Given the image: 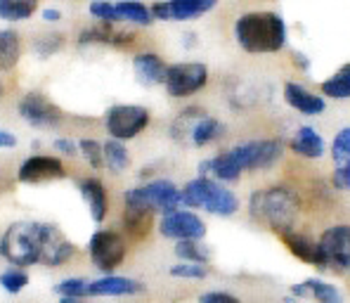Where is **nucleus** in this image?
Segmentation results:
<instances>
[{"label":"nucleus","instance_id":"obj_8","mask_svg":"<svg viewBox=\"0 0 350 303\" xmlns=\"http://www.w3.org/2000/svg\"><path fill=\"white\" fill-rule=\"evenodd\" d=\"M88 256L100 273L114 275V270L128 256V242L116 230H97L88 239Z\"/></svg>","mask_w":350,"mask_h":303},{"label":"nucleus","instance_id":"obj_32","mask_svg":"<svg viewBox=\"0 0 350 303\" xmlns=\"http://www.w3.org/2000/svg\"><path fill=\"white\" fill-rule=\"evenodd\" d=\"M175 256L183 263H197V265H208L211 261V249L202 242H178L175 244Z\"/></svg>","mask_w":350,"mask_h":303},{"label":"nucleus","instance_id":"obj_7","mask_svg":"<svg viewBox=\"0 0 350 303\" xmlns=\"http://www.w3.org/2000/svg\"><path fill=\"white\" fill-rule=\"evenodd\" d=\"M230 154L241 171H267L272 168L284 154V145L277 137H258V140H246L230 147Z\"/></svg>","mask_w":350,"mask_h":303},{"label":"nucleus","instance_id":"obj_36","mask_svg":"<svg viewBox=\"0 0 350 303\" xmlns=\"http://www.w3.org/2000/svg\"><path fill=\"white\" fill-rule=\"evenodd\" d=\"M0 287L8 294H22L29 287V275L22 268H10L5 273H0Z\"/></svg>","mask_w":350,"mask_h":303},{"label":"nucleus","instance_id":"obj_28","mask_svg":"<svg viewBox=\"0 0 350 303\" xmlns=\"http://www.w3.org/2000/svg\"><path fill=\"white\" fill-rule=\"evenodd\" d=\"M320 95L324 100H350V62L322 81Z\"/></svg>","mask_w":350,"mask_h":303},{"label":"nucleus","instance_id":"obj_17","mask_svg":"<svg viewBox=\"0 0 350 303\" xmlns=\"http://www.w3.org/2000/svg\"><path fill=\"white\" fill-rule=\"evenodd\" d=\"M282 95H284L286 105L303 116H320L327 111V100L322 95H317V92L308 90L301 83H293V81L284 83V92Z\"/></svg>","mask_w":350,"mask_h":303},{"label":"nucleus","instance_id":"obj_22","mask_svg":"<svg viewBox=\"0 0 350 303\" xmlns=\"http://www.w3.org/2000/svg\"><path fill=\"white\" fill-rule=\"evenodd\" d=\"M81 197L88 204V211H90V218L95 223H102L109 213V194H107V187L100 178H83L79 183Z\"/></svg>","mask_w":350,"mask_h":303},{"label":"nucleus","instance_id":"obj_31","mask_svg":"<svg viewBox=\"0 0 350 303\" xmlns=\"http://www.w3.org/2000/svg\"><path fill=\"white\" fill-rule=\"evenodd\" d=\"M102 147H105V166L109 168L111 173H123L128 166H131V154H128L126 145L118 140H107L102 142Z\"/></svg>","mask_w":350,"mask_h":303},{"label":"nucleus","instance_id":"obj_11","mask_svg":"<svg viewBox=\"0 0 350 303\" xmlns=\"http://www.w3.org/2000/svg\"><path fill=\"white\" fill-rule=\"evenodd\" d=\"M159 233L166 239L178 242H202L206 237V223L199 213L194 211H175L168 215H161L159 220Z\"/></svg>","mask_w":350,"mask_h":303},{"label":"nucleus","instance_id":"obj_4","mask_svg":"<svg viewBox=\"0 0 350 303\" xmlns=\"http://www.w3.org/2000/svg\"><path fill=\"white\" fill-rule=\"evenodd\" d=\"M180 192H183V207L187 209H202V211L220 215V218H230L239 211V197L232 189L211 181V178H192L183 185Z\"/></svg>","mask_w":350,"mask_h":303},{"label":"nucleus","instance_id":"obj_40","mask_svg":"<svg viewBox=\"0 0 350 303\" xmlns=\"http://www.w3.org/2000/svg\"><path fill=\"white\" fill-rule=\"evenodd\" d=\"M332 185L336 189L350 192V163H346V166L334 168V171H332Z\"/></svg>","mask_w":350,"mask_h":303},{"label":"nucleus","instance_id":"obj_45","mask_svg":"<svg viewBox=\"0 0 350 303\" xmlns=\"http://www.w3.org/2000/svg\"><path fill=\"white\" fill-rule=\"evenodd\" d=\"M40 17H43L45 22L55 24V22H59V19H62V12H59L57 8H45L43 12H40Z\"/></svg>","mask_w":350,"mask_h":303},{"label":"nucleus","instance_id":"obj_30","mask_svg":"<svg viewBox=\"0 0 350 303\" xmlns=\"http://www.w3.org/2000/svg\"><path fill=\"white\" fill-rule=\"evenodd\" d=\"M36 10H38L36 0H0V19L5 22H24L33 17Z\"/></svg>","mask_w":350,"mask_h":303},{"label":"nucleus","instance_id":"obj_33","mask_svg":"<svg viewBox=\"0 0 350 303\" xmlns=\"http://www.w3.org/2000/svg\"><path fill=\"white\" fill-rule=\"evenodd\" d=\"M55 291L62 299H88L90 296V280H85V277H66L55 287Z\"/></svg>","mask_w":350,"mask_h":303},{"label":"nucleus","instance_id":"obj_21","mask_svg":"<svg viewBox=\"0 0 350 303\" xmlns=\"http://www.w3.org/2000/svg\"><path fill=\"white\" fill-rule=\"evenodd\" d=\"M166 62L161 60V55L157 53H137L133 57V71H135L137 81L142 85H163L166 83V74H168Z\"/></svg>","mask_w":350,"mask_h":303},{"label":"nucleus","instance_id":"obj_23","mask_svg":"<svg viewBox=\"0 0 350 303\" xmlns=\"http://www.w3.org/2000/svg\"><path fill=\"white\" fill-rule=\"evenodd\" d=\"M289 150L301 159H322L327 154V145H324V137L315 131L312 126H301L293 137L289 140Z\"/></svg>","mask_w":350,"mask_h":303},{"label":"nucleus","instance_id":"obj_24","mask_svg":"<svg viewBox=\"0 0 350 303\" xmlns=\"http://www.w3.org/2000/svg\"><path fill=\"white\" fill-rule=\"evenodd\" d=\"M123 228L126 233L131 235L133 239H145L149 233H152V225H154V211L149 209L140 207V204H131V202H123Z\"/></svg>","mask_w":350,"mask_h":303},{"label":"nucleus","instance_id":"obj_1","mask_svg":"<svg viewBox=\"0 0 350 303\" xmlns=\"http://www.w3.org/2000/svg\"><path fill=\"white\" fill-rule=\"evenodd\" d=\"M286 22L280 12L272 10H254L237 17L234 40L249 55H275L286 45Z\"/></svg>","mask_w":350,"mask_h":303},{"label":"nucleus","instance_id":"obj_2","mask_svg":"<svg viewBox=\"0 0 350 303\" xmlns=\"http://www.w3.org/2000/svg\"><path fill=\"white\" fill-rule=\"evenodd\" d=\"M301 213V197L296 189L286 185H270L251 192L249 197V215L262 228L277 233V237L296 230V218Z\"/></svg>","mask_w":350,"mask_h":303},{"label":"nucleus","instance_id":"obj_27","mask_svg":"<svg viewBox=\"0 0 350 303\" xmlns=\"http://www.w3.org/2000/svg\"><path fill=\"white\" fill-rule=\"evenodd\" d=\"M22 60V38L17 31L0 29V71H12Z\"/></svg>","mask_w":350,"mask_h":303},{"label":"nucleus","instance_id":"obj_20","mask_svg":"<svg viewBox=\"0 0 350 303\" xmlns=\"http://www.w3.org/2000/svg\"><path fill=\"white\" fill-rule=\"evenodd\" d=\"M142 291H145V285L133 277L102 275L97 280H90V296H135Z\"/></svg>","mask_w":350,"mask_h":303},{"label":"nucleus","instance_id":"obj_43","mask_svg":"<svg viewBox=\"0 0 350 303\" xmlns=\"http://www.w3.org/2000/svg\"><path fill=\"white\" fill-rule=\"evenodd\" d=\"M12 147H17V137H14V133L0 128V150H12Z\"/></svg>","mask_w":350,"mask_h":303},{"label":"nucleus","instance_id":"obj_47","mask_svg":"<svg viewBox=\"0 0 350 303\" xmlns=\"http://www.w3.org/2000/svg\"><path fill=\"white\" fill-rule=\"evenodd\" d=\"M0 97H3V85H0Z\"/></svg>","mask_w":350,"mask_h":303},{"label":"nucleus","instance_id":"obj_34","mask_svg":"<svg viewBox=\"0 0 350 303\" xmlns=\"http://www.w3.org/2000/svg\"><path fill=\"white\" fill-rule=\"evenodd\" d=\"M332 161L334 168L350 163V126L341 128L332 140Z\"/></svg>","mask_w":350,"mask_h":303},{"label":"nucleus","instance_id":"obj_26","mask_svg":"<svg viewBox=\"0 0 350 303\" xmlns=\"http://www.w3.org/2000/svg\"><path fill=\"white\" fill-rule=\"evenodd\" d=\"M223 135H225L223 121H218L215 116L206 114L197 123H194V128H192V133H189L187 142L192 147H206V145H211V142L220 140Z\"/></svg>","mask_w":350,"mask_h":303},{"label":"nucleus","instance_id":"obj_29","mask_svg":"<svg viewBox=\"0 0 350 303\" xmlns=\"http://www.w3.org/2000/svg\"><path fill=\"white\" fill-rule=\"evenodd\" d=\"M116 12L121 22L135 24V27H152L154 14L145 3H116Z\"/></svg>","mask_w":350,"mask_h":303},{"label":"nucleus","instance_id":"obj_3","mask_svg":"<svg viewBox=\"0 0 350 303\" xmlns=\"http://www.w3.org/2000/svg\"><path fill=\"white\" fill-rule=\"evenodd\" d=\"M45 228H48V223H33V220L12 223L0 237V256L19 268L40 263Z\"/></svg>","mask_w":350,"mask_h":303},{"label":"nucleus","instance_id":"obj_15","mask_svg":"<svg viewBox=\"0 0 350 303\" xmlns=\"http://www.w3.org/2000/svg\"><path fill=\"white\" fill-rule=\"evenodd\" d=\"M74 256H76V244L62 233L57 225L48 223V228H45V244H43L40 263L48 265V268H59V265L69 263Z\"/></svg>","mask_w":350,"mask_h":303},{"label":"nucleus","instance_id":"obj_5","mask_svg":"<svg viewBox=\"0 0 350 303\" xmlns=\"http://www.w3.org/2000/svg\"><path fill=\"white\" fill-rule=\"evenodd\" d=\"M123 202L131 204H140V207L149 209L154 213H175L183 207V192L173 181H166V178H157V181H149L145 185H137V187H131L123 192Z\"/></svg>","mask_w":350,"mask_h":303},{"label":"nucleus","instance_id":"obj_19","mask_svg":"<svg viewBox=\"0 0 350 303\" xmlns=\"http://www.w3.org/2000/svg\"><path fill=\"white\" fill-rule=\"evenodd\" d=\"M81 45L100 43V45H114V48H126V45L135 43V34L126 29H118L116 24H97V27H88L79 36Z\"/></svg>","mask_w":350,"mask_h":303},{"label":"nucleus","instance_id":"obj_25","mask_svg":"<svg viewBox=\"0 0 350 303\" xmlns=\"http://www.w3.org/2000/svg\"><path fill=\"white\" fill-rule=\"evenodd\" d=\"M282 244L286 246V251L293 256V259L303 261L308 265H315L320 263V254H317V239H310L308 235L298 233V230H291V233L280 235Z\"/></svg>","mask_w":350,"mask_h":303},{"label":"nucleus","instance_id":"obj_16","mask_svg":"<svg viewBox=\"0 0 350 303\" xmlns=\"http://www.w3.org/2000/svg\"><path fill=\"white\" fill-rule=\"evenodd\" d=\"M289 296L293 301L306 299L315 303H346L341 289L336 285H332V282L322 280V277H308V280L298 282V285H291Z\"/></svg>","mask_w":350,"mask_h":303},{"label":"nucleus","instance_id":"obj_12","mask_svg":"<svg viewBox=\"0 0 350 303\" xmlns=\"http://www.w3.org/2000/svg\"><path fill=\"white\" fill-rule=\"evenodd\" d=\"M17 109H19V116H22L31 128H38V131L55 128L62 121V109L55 102H50L43 92H27V95L19 100Z\"/></svg>","mask_w":350,"mask_h":303},{"label":"nucleus","instance_id":"obj_46","mask_svg":"<svg viewBox=\"0 0 350 303\" xmlns=\"http://www.w3.org/2000/svg\"><path fill=\"white\" fill-rule=\"evenodd\" d=\"M59 303H88L85 299H62Z\"/></svg>","mask_w":350,"mask_h":303},{"label":"nucleus","instance_id":"obj_18","mask_svg":"<svg viewBox=\"0 0 350 303\" xmlns=\"http://www.w3.org/2000/svg\"><path fill=\"white\" fill-rule=\"evenodd\" d=\"M199 176L211 178V181L223 185V183H237L241 176H244V171L237 166V161L232 159L230 150H225L211 159H204V161L199 163Z\"/></svg>","mask_w":350,"mask_h":303},{"label":"nucleus","instance_id":"obj_41","mask_svg":"<svg viewBox=\"0 0 350 303\" xmlns=\"http://www.w3.org/2000/svg\"><path fill=\"white\" fill-rule=\"evenodd\" d=\"M199 303H244L239 296L230 294V291H206L199 296Z\"/></svg>","mask_w":350,"mask_h":303},{"label":"nucleus","instance_id":"obj_38","mask_svg":"<svg viewBox=\"0 0 350 303\" xmlns=\"http://www.w3.org/2000/svg\"><path fill=\"white\" fill-rule=\"evenodd\" d=\"M62 45H64V36L62 34H45V36H40V38H36L33 50L40 57H50V55L57 53Z\"/></svg>","mask_w":350,"mask_h":303},{"label":"nucleus","instance_id":"obj_14","mask_svg":"<svg viewBox=\"0 0 350 303\" xmlns=\"http://www.w3.org/2000/svg\"><path fill=\"white\" fill-rule=\"evenodd\" d=\"M215 8V0H168V3H154L152 14L161 22H189Z\"/></svg>","mask_w":350,"mask_h":303},{"label":"nucleus","instance_id":"obj_39","mask_svg":"<svg viewBox=\"0 0 350 303\" xmlns=\"http://www.w3.org/2000/svg\"><path fill=\"white\" fill-rule=\"evenodd\" d=\"M171 277H180V280H204L208 275V268L206 265H197V263H175L171 265Z\"/></svg>","mask_w":350,"mask_h":303},{"label":"nucleus","instance_id":"obj_35","mask_svg":"<svg viewBox=\"0 0 350 303\" xmlns=\"http://www.w3.org/2000/svg\"><path fill=\"white\" fill-rule=\"evenodd\" d=\"M79 154L88 161V166L95 168V171H100L105 166V147H102V142L92 140V137L79 140Z\"/></svg>","mask_w":350,"mask_h":303},{"label":"nucleus","instance_id":"obj_13","mask_svg":"<svg viewBox=\"0 0 350 303\" xmlns=\"http://www.w3.org/2000/svg\"><path fill=\"white\" fill-rule=\"evenodd\" d=\"M64 176H66L64 161L59 157H50V154H33L17 171L19 183H27V185L62 181Z\"/></svg>","mask_w":350,"mask_h":303},{"label":"nucleus","instance_id":"obj_42","mask_svg":"<svg viewBox=\"0 0 350 303\" xmlns=\"http://www.w3.org/2000/svg\"><path fill=\"white\" fill-rule=\"evenodd\" d=\"M53 147L59 154H64V157H76V154H79V142L69 140V137H57V140L53 142Z\"/></svg>","mask_w":350,"mask_h":303},{"label":"nucleus","instance_id":"obj_6","mask_svg":"<svg viewBox=\"0 0 350 303\" xmlns=\"http://www.w3.org/2000/svg\"><path fill=\"white\" fill-rule=\"evenodd\" d=\"M320 263L317 270L346 275L350 273V223H334L317 237Z\"/></svg>","mask_w":350,"mask_h":303},{"label":"nucleus","instance_id":"obj_44","mask_svg":"<svg viewBox=\"0 0 350 303\" xmlns=\"http://www.w3.org/2000/svg\"><path fill=\"white\" fill-rule=\"evenodd\" d=\"M291 60H293V64H296L301 71H308V69H310V64H312L310 57H306V55L298 53V50H293V53H291Z\"/></svg>","mask_w":350,"mask_h":303},{"label":"nucleus","instance_id":"obj_37","mask_svg":"<svg viewBox=\"0 0 350 303\" xmlns=\"http://www.w3.org/2000/svg\"><path fill=\"white\" fill-rule=\"evenodd\" d=\"M88 12L97 19L100 24H121L116 12V3H105V0H95L88 5Z\"/></svg>","mask_w":350,"mask_h":303},{"label":"nucleus","instance_id":"obj_10","mask_svg":"<svg viewBox=\"0 0 350 303\" xmlns=\"http://www.w3.org/2000/svg\"><path fill=\"white\" fill-rule=\"evenodd\" d=\"M206 83H208V66L204 62H178L168 66L163 88L175 100H183L204 90Z\"/></svg>","mask_w":350,"mask_h":303},{"label":"nucleus","instance_id":"obj_9","mask_svg":"<svg viewBox=\"0 0 350 303\" xmlns=\"http://www.w3.org/2000/svg\"><path fill=\"white\" fill-rule=\"evenodd\" d=\"M152 114L147 107L140 105H114L105 114V128L111 140L126 142L137 137L149 126Z\"/></svg>","mask_w":350,"mask_h":303}]
</instances>
